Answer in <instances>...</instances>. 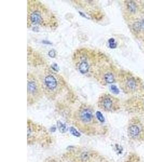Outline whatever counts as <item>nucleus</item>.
Wrapping results in <instances>:
<instances>
[{"instance_id": "nucleus-4", "label": "nucleus", "mask_w": 144, "mask_h": 162, "mask_svg": "<svg viewBox=\"0 0 144 162\" xmlns=\"http://www.w3.org/2000/svg\"><path fill=\"white\" fill-rule=\"evenodd\" d=\"M44 82L46 88L50 91L55 90L58 85V82L56 77L52 74L46 75L44 78Z\"/></svg>"}, {"instance_id": "nucleus-13", "label": "nucleus", "mask_w": 144, "mask_h": 162, "mask_svg": "<svg viewBox=\"0 0 144 162\" xmlns=\"http://www.w3.org/2000/svg\"><path fill=\"white\" fill-rule=\"evenodd\" d=\"M70 131L72 135L75 136H76V137H80V133L78 132L76 129H75L74 127H71L70 128Z\"/></svg>"}, {"instance_id": "nucleus-20", "label": "nucleus", "mask_w": 144, "mask_h": 162, "mask_svg": "<svg viewBox=\"0 0 144 162\" xmlns=\"http://www.w3.org/2000/svg\"><path fill=\"white\" fill-rule=\"evenodd\" d=\"M141 29L144 30V20H143L141 22Z\"/></svg>"}, {"instance_id": "nucleus-15", "label": "nucleus", "mask_w": 144, "mask_h": 162, "mask_svg": "<svg viewBox=\"0 0 144 162\" xmlns=\"http://www.w3.org/2000/svg\"><path fill=\"white\" fill-rule=\"evenodd\" d=\"M110 89L111 92L114 94H118L119 93V89L115 85H112L110 87Z\"/></svg>"}, {"instance_id": "nucleus-11", "label": "nucleus", "mask_w": 144, "mask_h": 162, "mask_svg": "<svg viewBox=\"0 0 144 162\" xmlns=\"http://www.w3.org/2000/svg\"><path fill=\"white\" fill-rule=\"evenodd\" d=\"M57 127H58L59 131L62 132H65L66 131L67 129L66 126L64 124L62 123L61 122L58 121L57 122Z\"/></svg>"}, {"instance_id": "nucleus-18", "label": "nucleus", "mask_w": 144, "mask_h": 162, "mask_svg": "<svg viewBox=\"0 0 144 162\" xmlns=\"http://www.w3.org/2000/svg\"><path fill=\"white\" fill-rule=\"evenodd\" d=\"M109 46L112 49H114L117 47V44L116 43H110Z\"/></svg>"}, {"instance_id": "nucleus-1", "label": "nucleus", "mask_w": 144, "mask_h": 162, "mask_svg": "<svg viewBox=\"0 0 144 162\" xmlns=\"http://www.w3.org/2000/svg\"><path fill=\"white\" fill-rule=\"evenodd\" d=\"M42 8H38L33 9L30 8V11H28V20L30 21L31 24H43L44 23V17L45 15V11H41Z\"/></svg>"}, {"instance_id": "nucleus-12", "label": "nucleus", "mask_w": 144, "mask_h": 162, "mask_svg": "<svg viewBox=\"0 0 144 162\" xmlns=\"http://www.w3.org/2000/svg\"><path fill=\"white\" fill-rule=\"evenodd\" d=\"M96 115L97 118L99 120V121L101 123H103L105 121V118L103 115V114H101V112L100 111H97L96 113Z\"/></svg>"}, {"instance_id": "nucleus-3", "label": "nucleus", "mask_w": 144, "mask_h": 162, "mask_svg": "<svg viewBox=\"0 0 144 162\" xmlns=\"http://www.w3.org/2000/svg\"><path fill=\"white\" fill-rule=\"evenodd\" d=\"M79 117L80 121L84 123H89L92 121L93 118L92 111L88 108H82L79 111Z\"/></svg>"}, {"instance_id": "nucleus-9", "label": "nucleus", "mask_w": 144, "mask_h": 162, "mask_svg": "<svg viewBox=\"0 0 144 162\" xmlns=\"http://www.w3.org/2000/svg\"><path fill=\"white\" fill-rule=\"evenodd\" d=\"M126 85L128 88L131 90H134L136 87V82L134 78H130L126 82Z\"/></svg>"}, {"instance_id": "nucleus-19", "label": "nucleus", "mask_w": 144, "mask_h": 162, "mask_svg": "<svg viewBox=\"0 0 144 162\" xmlns=\"http://www.w3.org/2000/svg\"><path fill=\"white\" fill-rule=\"evenodd\" d=\"M109 44L110 43H115V40H114V39L113 38H111L110 39V40H109Z\"/></svg>"}, {"instance_id": "nucleus-16", "label": "nucleus", "mask_w": 144, "mask_h": 162, "mask_svg": "<svg viewBox=\"0 0 144 162\" xmlns=\"http://www.w3.org/2000/svg\"><path fill=\"white\" fill-rule=\"evenodd\" d=\"M48 55L51 58H55L56 56V52L54 50H51L49 51Z\"/></svg>"}, {"instance_id": "nucleus-2", "label": "nucleus", "mask_w": 144, "mask_h": 162, "mask_svg": "<svg viewBox=\"0 0 144 162\" xmlns=\"http://www.w3.org/2000/svg\"><path fill=\"white\" fill-rule=\"evenodd\" d=\"M99 107L105 111H110L113 107V100L109 95H103L99 98Z\"/></svg>"}, {"instance_id": "nucleus-7", "label": "nucleus", "mask_w": 144, "mask_h": 162, "mask_svg": "<svg viewBox=\"0 0 144 162\" xmlns=\"http://www.w3.org/2000/svg\"><path fill=\"white\" fill-rule=\"evenodd\" d=\"M129 132L130 135L132 137H135L138 136L140 133L139 128L137 125H131L129 129Z\"/></svg>"}, {"instance_id": "nucleus-14", "label": "nucleus", "mask_w": 144, "mask_h": 162, "mask_svg": "<svg viewBox=\"0 0 144 162\" xmlns=\"http://www.w3.org/2000/svg\"><path fill=\"white\" fill-rule=\"evenodd\" d=\"M133 28L135 31H139L141 29V22H137L134 23V24L133 25Z\"/></svg>"}, {"instance_id": "nucleus-8", "label": "nucleus", "mask_w": 144, "mask_h": 162, "mask_svg": "<svg viewBox=\"0 0 144 162\" xmlns=\"http://www.w3.org/2000/svg\"><path fill=\"white\" fill-rule=\"evenodd\" d=\"M104 78V81L107 83H109V84H111V83H113L114 82V76L111 72H107L105 74Z\"/></svg>"}, {"instance_id": "nucleus-5", "label": "nucleus", "mask_w": 144, "mask_h": 162, "mask_svg": "<svg viewBox=\"0 0 144 162\" xmlns=\"http://www.w3.org/2000/svg\"><path fill=\"white\" fill-rule=\"evenodd\" d=\"M38 88L37 83L33 80L28 81V93L31 95H35L38 93Z\"/></svg>"}, {"instance_id": "nucleus-17", "label": "nucleus", "mask_w": 144, "mask_h": 162, "mask_svg": "<svg viewBox=\"0 0 144 162\" xmlns=\"http://www.w3.org/2000/svg\"><path fill=\"white\" fill-rule=\"evenodd\" d=\"M52 68L56 71H58L59 70V68H58V66H57V64H56V63H54V64H52Z\"/></svg>"}, {"instance_id": "nucleus-10", "label": "nucleus", "mask_w": 144, "mask_h": 162, "mask_svg": "<svg viewBox=\"0 0 144 162\" xmlns=\"http://www.w3.org/2000/svg\"><path fill=\"white\" fill-rule=\"evenodd\" d=\"M127 7L131 12H134L136 10V6L134 2L132 1H129L127 3Z\"/></svg>"}, {"instance_id": "nucleus-6", "label": "nucleus", "mask_w": 144, "mask_h": 162, "mask_svg": "<svg viewBox=\"0 0 144 162\" xmlns=\"http://www.w3.org/2000/svg\"><path fill=\"white\" fill-rule=\"evenodd\" d=\"M90 65H89V63L86 61V60L83 59L82 61H81L79 64H78V68L79 71L82 73V74H86L90 70Z\"/></svg>"}]
</instances>
